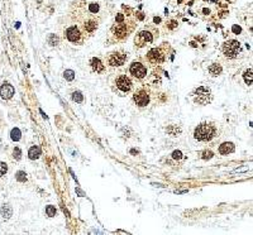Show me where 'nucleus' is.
<instances>
[{
  "label": "nucleus",
  "mask_w": 253,
  "mask_h": 235,
  "mask_svg": "<svg viewBox=\"0 0 253 235\" xmlns=\"http://www.w3.org/2000/svg\"><path fill=\"white\" fill-rule=\"evenodd\" d=\"M222 71H223V68L219 63H213L209 67V73L212 75V76H218V75L222 73Z\"/></svg>",
  "instance_id": "f3484780"
},
{
  "label": "nucleus",
  "mask_w": 253,
  "mask_h": 235,
  "mask_svg": "<svg viewBox=\"0 0 253 235\" xmlns=\"http://www.w3.org/2000/svg\"><path fill=\"white\" fill-rule=\"evenodd\" d=\"M234 144L230 143V142H226V143H223L220 147H219V153H220L222 156H228V154H230L234 152Z\"/></svg>",
  "instance_id": "4468645a"
},
{
  "label": "nucleus",
  "mask_w": 253,
  "mask_h": 235,
  "mask_svg": "<svg viewBox=\"0 0 253 235\" xmlns=\"http://www.w3.org/2000/svg\"><path fill=\"white\" fill-rule=\"evenodd\" d=\"M147 60L152 65H159L165 61V52L161 47L158 48H152L147 53Z\"/></svg>",
  "instance_id": "423d86ee"
},
{
  "label": "nucleus",
  "mask_w": 253,
  "mask_h": 235,
  "mask_svg": "<svg viewBox=\"0 0 253 235\" xmlns=\"http://www.w3.org/2000/svg\"><path fill=\"white\" fill-rule=\"evenodd\" d=\"M202 12H204L205 14H209V13H210V10H209V9H202Z\"/></svg>",
  "instance_id": "e433bc0d"
},
{
  "label": "nucleus",
  "mask_w": 253,
  "mask_h": 235,
  "mask_svg": "<svg viewBox=\"0 0 253 235\" xmlns=\"http://www.w3.org/2000/svg\"><path fill=\"white\" fill-rule=\"evenodd\" d=\"M232 30L235 33V34H238V33H241V30H242V29H241V27H239V26H233Z\"/></svg>",
  "instance_id": "72a5a7b5"
},
{
  "label": "nucleus",
  "mask_w": 253,
  "mask_h": 235,
  "mask_svg": "<svg viewBox=\"0 0 253 235\" xmlns=\"http://www.w3.org/2000/svg\"><path fill=\"white\" fill-rule=\"evenodd\" d=\"M172 158L173 159H181L182 158V153L180 152V150H175V152L172 153Z\"/></svg>",
  "instance_id": "2f4dec72"
},
{
  "label": "nucleus",
  "mask_w": 253,
  "mask_h": 235,
  "mask_svg": "<svg viewBox=\"0 0 253 235\" xmlns=\"http://www.w3.org/2000/svg\"><path fill=\"white\" fill-rule=\"evenodd\" d=\"M0 95H2V97L5 99V100L13 97V95H14V87L10 85V83H3V86L0 87Z\"/></svg>",
  "instance_id": "f8f14e48"
},
{
  "label": "nucleus",
  "mask_w": 253,
  "mask_h": 235,
  "mask_svg": "<svg viewBox=\"0 0 253 235\" xmlns=\"http://www.w3.org/2000/svg\"><path fill=\"white\" fill-rule=\"evenodd\" d=\"M153 39H155V34L152 33V30L143 29V30L138 32L136 37H134V44L138 48H142V47H146L147 44L152 43Z\"/></svg>",
  "instance_id": "7ed1b4c3"
},
{
  "label": "nucleus",
  "mask_w": 253,
  "mask_h": 235,
  "mask_svg": "<svg viewBox=\"0 0 253 235\" xmlns=\"http://www.w3.org/2000/svg\"><path fill=\"white\" fill-rule=\"evenodd\" d=\"M48 43H49L51 46H56V44L58 43V37H57L56 34H51L49 38H48Z\"/></svg>",
  "instance_id": "c85d7f7f"
},
{
  "label": "nucleus",
  "mask_w": 253,
  "mask_h": 235,
  "mask_svg": "<svg viewBox=\"0 0 253 235\" xmlns=\"http://www.w3.org/2000/svg\"><path fill=\"white\" fill-rule=\"evenodd\" d=\"M124 22V14L123 13H118L115 16V23H122Z\"/></svg>",
  "instance_id": "7c9ffc66"
},
{
  "label": "nucleus",
  "mask_w": 253,
  "mask_h": 235,
  "mask_svg": "<svg viewBox=\"0 0 253 235\" xmlns=\"http://www.w3.org/2000/svg\"><path fill=\"white\" fill-rule=\"evenodd\" d=\"M243 77H244V81H246L247 85H252V68H248L244 71Z\"/></svg>",
  "instance_id": "aec40b11"
},
{
  "label": "nucleus",
  "mask_w": 253,
  "mask_h": 235,
  "mask_svg": "<svg viewBox=\"0 0 253 235\" xmlns=\"http://www.w3.org/2000/svg\"><path fill=\"white\" fill-rule=\"evenodd\" d=\"M84 28H85L86 32L92 33L96 28H98V22L95 19H87L85 23H84Z\"/></svg>",
  "instance_id": "2eb2a0df"
},
{
  "label": "nucleus",
  "mask_w": 253,
  "mask_h": 235,
  "mask_svg": "<svg viewBox=\"0 0 253 235\" xmlns=\"http://www.w3.org/2000/svg\"><path fill=\"white\" fill-rule=\"evenodd\" d=\"M129 72L130 75L134 77V79H144L147 76V68H146V66L141 63V62H137V61H134L130 67H129Z\"/></svg>",
  "instance_id": "0eeeda50"
},
{
  "label": "nucleus",
  "mask_w": 253,
  "mask_h": 235,
  "mask_svg": "<svg viewBox=\"0 0 253 235\" xmlns=\"http://www.w3.org/2000/svg\"><path fill=\"white\" fill-rule=\"evenodd\" d=\"M133 99H134V103H136L139 107H144L149 104V94H148L147 90H143V89L138 90L136 94H134Z\"/></svg>",
  "instance_id": "9d476101"
},
{
  "label": "nucleus",
  "mask_w": 253,
  "mask_h": 235,
  "mask_svg": "<svg viewBox=\"0 0 253 235\" xmlns=\"http://www.w3.org/2000/svg\"><path fill=\"white\" fill-rule=\"evenodd\" d=\"M166 27L170 30H173V29H176L177 27H179V23H177V20H175V19H171V20H168L166 23Z\"/></svg>",
  "instance_id": "393cba45"
},
{
  "label": "nucleus",
  "mask_w": 253,
  "mask_h": 235,
  "mask_svg": "<svg viewBox=\"0 0 253 235\" xmlns=\"http://www.w3.org/2000/svg\"><path fill=\"white\" fill-rule=\"evenodd\" d=\"M63 77L67 80V81H72L75 79V72L72 70H66L63 72Z\"/></svg>",
  "instance_id": "b1692460"
},
{
  "label": "nucleus",
  "mask_w": 253,
  "mask_h": 235,
  "mask_svg": "<svg viewBox=\"0 0 253 235\" xmlns=\"http://www.w3.org/2000/svg\"><path fill=\"white\" fill-rule=\"evenodd\" d=\"M46 214H47V216H49V217H53V216L56 215V207L52 206V205H48V206L46 207Z\"/></svg>",
  "instance_id": "a878e982"
},
{
  "label": "nucleus",
  "mask_w": 253,
  "mask_h": 235,
  "mask_svg": "<svg viewBox=\"0 0 253 235\" xmlns=\"http://www.w3.org/2000/svg\"><path fill=\"white\" fill-rule=\"evenodd\" d=\"M8 172V164L5 162H0V177H4Z\"/></svg>",
  "instance_id": "bb28decb"
},
{
  "label": "nucleus",
  "mask_w": 253,
  "mask_h": 235,
  "mask_svg": "<svg viewBox=\"0 0 253 235\" xmlns=\"http://www.w3.org/2000/svg\"><path fill=\"white\" fill-rule=\"evenodd\" d=\"M167 133L170 134V135H172V137H176L177 134H180V133H181V129H180V128H177L176 125H171V127H168V128H167Z\"/></svg>",
  "instance_id": "412c9836"
},
{
  "label": "nucleus",
  "mask_w": 253,
  "mask_h": 235,
  "mask_svg": "<svg viewBox=\"0 0 253 235\" xmlns=\"http://www.w3.org/2000/svg\"><path fill=\"white\" fill-rule=\"evenodd\" d=\"M130 153H132V154H136V153H138V152H136L134 149H132V150H130Z\"/></svg>",
  "instance_id": "4c0bfd02"
},
{
  "label": "nucleus",
  "mask_w": 253,
  "mask_h": 235,
  "mask_svg": "<svg viewBox=\"0 0 253 235\" xmlns=\"http://www.w3.org/2000/svg\"><path fill=\"white\" fill-rule=\"evenodd\" d=\"M223 53L226 58H237L241 53H242V46L238 40H234V39H230V40H226L225 43L223 44Z\"/></svg>",
  "instance_id": "f03ea898"
},
{
  "label": "nucleus",
  "mask_w": 253,
  "mask_h": 235,
  "mask_svg": "<svg viewBox=\"0 0 253 235\" xmlns=\"http://www.w3.org/2000/svg\"><path fill=\"white\" fill-rule=\"evenodd\" d=\"M20 135H22V133H20V130H19L18 128H14V129L12 130V133H10V138H12V140H14V142H18V140L20 139Z\"/></svg>",
  "instance_id": "4be33fe9"
},
{
  "label": "nucleus",
  "mask_w": 253,
  "mask_h": 235,
  "mask_svg": "<svg viewBox=\"0 0 253 235\" xmlns=\"http://www.w3.org/2000/svg\"><path fill=\"white\" fill-rule=\"evenodd\" d=\"M115 86L122 92H129L132 90L133 83H132V80L128 76H125V75H119V76L115 79Z\"/></svg>",
  "instance_id": "6e6552de"
},
{
  "label": "nucleus",
  "mask_w": 253,
  "mask_h": 235,
  "mask_svg": "<svg viewBox=\"0 0 253 235\" xmlns=\"http://www.w3.org/2000/svg\"><path fill=\"white\" fill-rule=\"evenodd\" d=\"M90 65H91V68H92V71H95L96 73H101V72H104V70H105V67H104V65H103V63H101L100 58H96V57L91 58Z\"/></svg>",
  "instance_id": "ddd939ff"
},
{
  "label": "nucleus",
  "mask_w": 253,
  "mask_h": 235,
  "mask_svg": "<svg viewBox=\"0 0 253 235\" xmlns=\"http://www.w3.org/2000/svg\"><path fill=\"white\" fill-rule=\"evenodd\" d=\"M0 212H2V215H3V217L4 219H9V217L12 216V214H13V210H12V206L10 205H8V204H4L2 207H0Z\"/></svg>",
  "instance_id": "dca6fc26"
},
{
  "label": "nucleus",
  "mask_w": 253,
  "mask_h": 235,
  "mask_svg": "<svg viewBox=\"0 0 253 235\" xmlns=\"http://www.w3.org/2000/svg\"><path fill=\"white\" fill-rule=\"evenodd\" d=\"M20 157H22V150H20L18 147H15L14 150H13V158L16 159V161H19Z\"/></svg>",
  "instance_id": "cd10ccee"
},
{
  "label": "nucleus",
  "mask_w": 253,
  "mask_h": 235,
  "mask_svg": "<svg viewBox=\"0 0 253 235\" xmlns=\"http://www.w3.org/2000/svg\"><path fill=\"white\" fill-rule=\"evenodd\" d=\"M212 157H213V153L210 152V150H209V152H204V156H202V158H204V159H210Z\"/></svg>",
  "instance_id": "473e14b6"
},
{
  "label": "nucleus",
  "mask_w": 253,
  "mask_h": 235,
  "mask_svg": "<svg viewBox=\"0 0 253 235\" xmlns=\"http://www.w3.org/2000/svg\"><path fill=\"white\" fill-rule=\"evenodd\" d=\"M153 22H155L156 24H158V23H161V18H159V16H155V18H153Z\"/></svg>",
  "instance_id": "c9c22d12"
},
{
  "label": "nucleus",
  "mask_w": 253,
  "mask_h": 235,
  "mask_svg": "<svg viewBox=\"0 0 253 235\" xmlns=\"http://www.w3.org/2000/svg\"><path fill=\"white\" fill-rule=\"evenodd\" d=\"M218 134L216 125L214 123H201L194 130V138L199 142H210Z\"/></svg>",
  "instance_id": "f257e3e1"
},
{
  "label": "nucleus",
  "mask_w": 253,
  "mask_h": 235,
  "mask_svg": "<svg viewBox=\"0 0 253 235\" xmlns=\"http://www.w3.org/2000/svg\"><path fill=\"white\" fill-rule=\"evenodd\" d=\"M72 100L75 103H82V100H84V96H82V94L80 91H75L73 94H72Z\"/></svg>",
  "instance_id": "5701e85b"
},
{
  "label": "nucleus",
  "mask_w": 253,
  "mask_h": 235,
  "mask_svg": "<svg viewBox=\"0 0 253 235\" xmlns=\"http://www.w3.org/2000/svg\"><path fill=\"white\" fill-rule=\"evenodd\" d=\"M25 172H23V171H19L18 173H16V180H18L19 182H24L25 180H27V177H25Z\"/></svg>",
  "instance_id": "c756f323"
},
{
  "label": "nucleus",
  "mask_w": 253,
  "mask_h": 235,
  "mask_svg": "<svg viewBox=\"0 0 253 235\" xmlns=\"http://www.w3.org/2000/svg\"><path fill=\"white\" fill-rule=\"evenodd\" d=\"M127 61V53L123 52V51H115V52H112L108 57V63L109 66L112 67H119V66H123Z\"/></svg>",
  "instance_id": "39448f33"
},
{
  "label": "nucleus",
  "mask_w": 253,
  "mask_h": 235,
  "mask_svg": "<svg viewBox=\"0 0 253 235\" xmlns=\"http://www.w3.org/2000/svg\"><path fill=\"white\" fill-rule=\"evenodd\" d=\"M212 101V91L209 87L205 86H200L195 90V103L205 105L208 103Z\"/></svg>",
  "instance_id": "20e7f679"
},
{
  "label": "nucleus",
  "mask_w": 253,
  "mask_h": 235,
  "mask_svg": "<svg viewBox=\"0 0 253 235\" xmlns=\"http://www.w3.org/2000/svg\"><path fill=\"white\" fill-rule=\"evenodd\" d=\"M136 15L138 16V19H139V20H143V19H144V14H143V13H137Z\"/></svg>",
  "instance_id": "f704fd0d"
},
{
  "label": "nucleus",
  "mask_w": 253,
  "mask_h": 235,
  "mask_svg": "<svg viewBox=\"0 0 253 235\" xmlns=\"http://www.w3.org/2000/svg\"><path fill=\"white\" fill-rule=\"evenodd\" d=\"M65 36L70 42H72V43H80L82 40V33L79 29V27H76V26L67 28L65 32Z\"/></svg>",
  "instance_id": "1a4fd4ad"
},
{
  "label": "nucleus",
  "mask_w": 253,
  "mask_h": 235,
  "mask_svg": "<svg viewBox=\"0 0 253 235\" xmlns=\"http://www.w3.org/2000/svg\"><path fill=\"white\" fill-rule=\"evenodd\" d=\"M28 156H29L30 159H37V158L41 156V148L37 147V146L32 147V148L29 149V152H28Z\"/></svg>",
  "instance_id": "a211bd4d"
},
{
  "label": "nucleus",
  "mask_w": 253,
  "mask_h": 235,
  "mask_svg": "<svg viewBox=\"0 0 253 235\" xmlns=\"http://www.w3.org/2000/svg\"><path fill=\"white\" fill-rule=\"evenodd\" d=\"M87 8H89V12L91 14H98L100 12V4L99 3H90L87 5Z\"/></svg>",
  "instance_id": "6ab92c4d"
},
{
  "label": "nucleus",
  "mask_w": 253,
  "mask_h": 235,
  "mask_svg": "<svg viewBox=\"0 0 253 235\" xmlns=\"http://www.w3.org/2000/svg\"><path fill=\"white\" fill-rule=\"evenodd\" d=\"M133 29V27H129L128 28V24H125V22H122V23H116L115 26L113 27V33L114 36L118 37V38H125L128 37V33Z\"/></svg>",
  "instance_id": "9b49d317"
}]
</instances>
